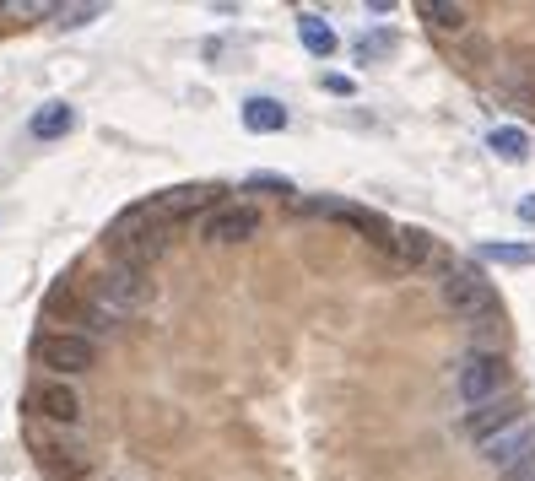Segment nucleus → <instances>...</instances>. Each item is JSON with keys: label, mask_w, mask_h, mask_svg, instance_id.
<instances>
[{"label": "nucleus", "mask_w": 535, "mask_h": 481, "mask_svg": "<svg viewBox=\"0 0 535 481\" xmlns=\"http://www.w3.org/2000/svg\"><path fill=\"white\" fill-rule=\"evenodd\" d=\"M438 292H444V309L460 314V319H492L498 314V292H492V282L481 271H471V265H454L444 282H438Z\"/></svg>", "instance_id": "1"}, {"label": "nucleus", "mask_w": 535, "mask_h": 481, "mask_svg": "<svg viewBox=\"0 0 535 481\" xmlns=\"http://www.w3.org/2000/svg\"><path fill=\"white\" fill-rule=\"evenodd\" d=\"M460 400L465 406H487V400H498L508 390V363L498 352H471V357H460Z\"/></svg>", "instance_id": "2"}, {"label": "nucleus", "mask_w": 535, "mask_h": 481, "mask_svg": "<svg viewBox=\"0 0 535 481\" xmlns=\"http://www.w3.org/2000/svg\"><path fill=\"white\" fill-rule=\"evenodd\" d=\"M92 303H98L103 319H130L146 303V282L141 271H109L98 287H92Z\"/></svg>", "instance_id": "3"}, {"label": "nucleus", "mask_w": 535, "mask_h": 481, "mask_svg": "<svg viewBox=\"0 0 535 481\" xmlns=\"http://www.w3.org/2000/svg\"><path fill=\"white\" fill-rule=\"evenodd\" d=\"M114 255L125 271H141V265H152L157 255L168 249V227H141V233H109Z\"/></svg>", "instance_id": "4"}, {"label": "nucleus", "mask_w": 535, "mask_h": 481, "mask_svg": "<svg viewBox=\"0 0 535 481\" xmlns=\"http://www.w3.org/2000/svg\"><path fill=\"white\" fill-rule=\"evenodd\" d=\"M260 233V211L254 206H217L206 217V244H244Z\"/></svg>", "instance_id": "5"}, {"label": "nucleus", "mask_w": 535, "mask_h": 481, "mask_svg": "<svg viewBox=\"0 0 535 481\" xmlns=\"http://www.w3.org/2000/svg\"><path fill=\"white\" fill-rule=\"evenodd\" d=\"M38 357H44L49 368H60V373H82V368H92L98 346H92L87 336H44L38 341Z\"/></svg>", "instance_id": "6"}, {"label": "nucleus", "mask_w": 535, "mask_h": 481, "mask_svg": "<svg viewBox=\"0 0 535 481\" xmlns=\"http://www.w3.org/2000/svg\"><path fill=\"white\" fill-rule=\"evenodd\" d=\"M519 417H525V406H519L514 395H498V400H487V406H476L471 417H465V433L476 438H492V433H503V427H514Z\"/></svg>", "instance_id": "7"}, {"label": "nucleus", "mask_w": 535, "mask_h": 481, "mask_svg": "<svg viewBox=\"0 0 535 481\" xmlns=\"http://www.w3.org/2000/svg\"><path fill=\"white\" fill-rule=\"evenodd\" d=\"M535 444V427H525V422H514V427H503V433H492V438H481V460H492V465H514L519 454H525Z\"/></svg>", "instance_id": "8"}, {"label": "nucleus", "mask_w": 535, "mask_h": 481, "mask_svg": "<svg viewBox=\"0 0 535 481\" xmlns=\"http://www.w3.org/2000/svg\"><path fill=\"white\" fill-rule=\"evenodd\" d=\"M244 130H254V136H276V130H287V103L249 98L244 103Z\"/></svg>", "instance_id": "9"}, {"label": "nucleus", "mask_w": 535, "mask_h": 481, "mask_svg": "<svg viewBox=\"0 0 535 481\" xmlns=\"http://www.w3.org/2000/svg\"><path fill=\"white\" fill-rule=\"evenodd\" d=\"M298 38H303V49H309L314 60L336 55V33H330V22L319 17V11H303V17H298Z\"/></svg>", "instance_id": "10"}, {"label": "nucleus", "mask_w": 535, "mask_h": 481, "mask_svg": "<svg viewBox=\"0 0 535 481\" xmlns=\"http://www.w3.org/2000/svg\"><path fill=\"white\" fill-rule=\"evenodd\" d=\"M38 411L55 417V422H76L82 417V400H76V390H65V384H44V390H38Z\"/></svg>", "instance_id": "11"}, {"label": "nucleus", "mask_w": 535, "mask_h": 481, "mask_svg": "<svg viewBox=\"0 0 535 481\" xmlns=\"http://www.w3.org/2000/svg\"><path fill=\"white\" fill-rule=\"evenodd\" d=\"M71 125H76V109H71V103H44V109L33 114L28 130H33L38 141H55V136H65Z\"/></svg>", "instance_id": "12"}, {"label": "nucleus", "mask_w": 535, "mask_h": 481, "mask_svg": "<svg viewBox=\"0 0 535 481\" xmlns=\"http://www.w3.org/2000/svg\"><path fill=\"white\" fill-rule=\"evenodd\" d=\"M487 146L503 157V163H525V157H530V130H519V125H498V130L487 136Z\"/></svg>", "instance_id": "13"}, {"label": "nucleus", "mask_w": 535, "mask_h": 481, "mask_svg": "<svg viewBox=\"0 0 535 481\" xmlns=\"http://www.w3.org/2000/svg\"><path fill=\"white\" fill-rule=\"evenodd\" d=\"M476 255L492 265H535V244H481Z\"/></svg>", "instance_id": "14"}, {"label": "nucleus", "mask_w": 535, "mask_h": 481, "mask_svg": "<svg viewBox=\"0 0 535 481\" xmlns=\"http://www.w3.org/2000/svg\"><path fill=\"white\" fill-rule=\"evenodd\" d=\"M422 17L433 28H465V6H454V0H422Z\"/></svg>", "instance_id": "15"}, {"label": "nucleus", "mask_w": 535, "mask_h": 481, "mask_svg": "<svg viewBox=\"0 0 535 481\" xmlns=\"http://www.w3.org/2000/svg\"><path fill=\"white\" fill-rule=\"evenodd\" d=\"M395 249H400V255H406L411 265H417V260H427V255H433V238H427V233H417V227H406V233H395Z\"/></svg>", "instance_id": "16"}, {"label": "nucleus", "mask_w": 535, "mask_h": 481, "mask_svg": "<svg viewBox=\"0 0 535 481\" xmlns=\"http://www.w3.org/2000/svg\"><path fill=\"white\" fill-rule=\"evenodd\" d=\"M390 49H395V33H363V38H357V60H384V55H390Z\"/></svg>", "instance_id": "17"}, {"label": "nucleus", "mask_w": 535, "mask_h": 481, "mask_svg": "<svg viewBox=\"0 0 535 481\" xmlns=\"http://www.w3.org/2000/svg\"><path fill=\"white\" fill-rule=\"evenodd\" d=\"M92 17H103V6H55V28H87Z\"/></svg>", "instance_id": "18"}, {"label": "nucleus", "mask_w": 535, "mask_h": 481, "mask_svg": "<svg viewBox=\"0 0 535 481\" xmlns=\"http://www.w3.org/2000/svg\"><path fill=\"white\" fill-rule=\"evenodd\" d=\"M503 481H535V444H530L525 454H519L514 465H508V471H503Z\"/></svg>", "instance_id": "19"}, {"label": "nucleus", "mask_w": 535, "mask_h": 481, "mask_svg": "<svg viewBox=\"0 0 535 481\" xmlns=\"http://www.w3.org/2000/svg\"><path fill=\"white\" fill-rule=\"evenodd\" d=\"M325 92H336V98H352V76H325Z\"/></svg>", "instance_id": "20"}, {"label": "nucleus", "mask_w": 535, "mask_h": 481, "mask_svg": "<svg viewBox=\"0 0 535 481\" xmlns=\"http://www.w3.org/2000/svg\"><path fill=\"white\" fill-rule=\"evenodd\" d=\"M519 222H535V195L519 200Z\"/></svg>", "instance_id": "21"}]
</instances>
